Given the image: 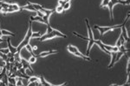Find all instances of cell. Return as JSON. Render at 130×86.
I'll list each match as a JSON object with an SVG mask.
<instances>
[{
  "instance_id": "obj_9",
  "label": "cell",
  "mask_w": 130,
  "mask_h": 86,
  "mask_svg": "<svg viewBox=\"0 0 130 86\" xmlns=\"http://www.w3.org/2000/svg\"><path fill=\"white\" fill-rule=\"evenodd\" d=\"M20 10H31V11H35L36 12V10L32 6V3L31 2H27V5L25 6H23V7H20Z\"/></svg>"
},
{
  "instance_id": "obj_10",
  "label": "cell",
  "mask_w": 130,
  "mask_h": 86,
  "mask_svg": "<svg viewBox=\"0 0 130 86\" xmlns=\"http://www.w3.org/2000/svg\"><path fill=\"white\" fill-rule=\"evenodd\" d=\"M55 53H58V51L50 50V51H49V52H43L37 56H38V58H42V57H45V56H47V55H50V54H55Z\"/></svg>"
},
{
  "instance_id": "obj_12",
  "label": "cell",
  "mask_w": 130,
  "mask_h": 86,
  "mask_svg": "<svg viewBox=\"0 0 130 86\" xmlns=\"http://www.w3.org/2000/svg\"><path fill=\"white\" fill-rule=\"evenodd\" d=\"M7 43H8V48H9V50H10V52H11V53L15 54L16 52H17V47H13V46L11 45V43H10V39H8V41H7Z\"/></svg>"
},
{
  "instance_id": "obj_4",
  "label": "cell",
  "mask_w": 130,
  "mask_h": 86,
  "mask_svg": "<svg viewBox=\"0 0 130 86\" xmlns=\"http://www.w3.org/2000/svg\"><path fill=\"white\" fill-rule=\"evenodd\" d=\"M67 49H68V52H69L70 53L73 54V55L76 56V57L81 58V59H84V60L91 61V59L89 57V56L84 55V54H82V52H81L80 51L78 50V48H77L76 47H75V46H73V45H68V47H67Z\"/></svg>"
},
{
  "instance_id": "obj_3",
  "label": "cell",
  "mask_w": 130,
  "mask_h": 86,
  "mask_svg": "<svg viewBox=\"0 0 130 86\" xmlns=\"http://www.w3.org/2000/svg\"><path fill=\"white\" fill-rule=\"evenodd\" d=\"M32 21H30L29 22V28H28V31H27V34H26L25 37L24 38V40L22 41V42L19 44V46L17 47V50L18 52H21L24 47H25L26 45H28L31 39V35H32Z\"/></svg>"
},
{
  "instance_id": "obj_29",
  "label": "cell",
  "mask_w": 130,
  "mask_h": 86,
  "mask_svg": "<svg viewBox=\"0 0 130 86\" xmlns=\"http://www.w3.org/2000/svg\"><path fill=\"white\" fill-rule=\"evenodd\" d=\"M58 3L60 5H62V6H64V5L65 4V2H64V0H59L58 1Z\"/></svg>"
},
{
  "instance_id": "obj_5",
  "label": "cell",
  "mask_w": 130,
  "mask_h": 86,
  "mask_svg": "<svg viewBox=\"0 0 130 86\" xmlns=\"http://www.w3.org/2000/svg\"><path fill=\"white\" fill-rule=\"evenodd\" d=\"M116 4H128L127 1L126 0H110L109 3L108 4V10H109V13H110V19H111V22L114 21V14H113V10H114V7Z\"/></svg>"
},
{
  "instance_id": "obj_31",
  "label": "cell",
  "mask_w": 130,
  "mask_h": 86,
  "mask_svg": "<svg viewBox=\"0 0 130 86\" xmlns=\"http://www.w3.org/2000/svg\"><path fill=\"white\" fill-rule=\"evenodd\" d=\"M3 35V34H2V31H1V29H0V38H1V36Z\"/></svg>"
},
{
  "instance_id": "obj_7",
  "label": "cell",
  "mask_w": 130,
  "mask_h": 86,
  "mask_svg": "<svg viewBox=\"0 0 130 86\" xmlns=\"http://www.w3.org/2000/svg\"><path fill=\"white\" fill-rule=\"evenodd\" d=\"M126 23H127V21H124V22H122V27H121V29H122V35H123L124 39H125V41L129 42L130 37L129 36V34H128V30H127V29H126V27H125Z\"/></svg>"
},
{
  "instance_id": "obj_21",
  "label": "cell",
  "mask_w": 130,
  "mask_h": 86,
  "mask_svg": "<svg viewBox=\"0 0 130 86\" xmlns=\"http://www.w3.org/2000/svg\"><path fill=\"white\" fill-rule=\"evenodd\" d=\"M25 47H26V49H27V50L29 51L30 52H31V55H32V56H35V54L33 53V47H31V46L30 45V44H28V45H26V46H25Z\"/></svg>"
},
{
  "instance_id": "obj_30",
  "label": "cell",
  "mask_w": 130,
  "mask_h": 86,
  "mask_svg": "<svg viewBox=\"0 0 130 86\" xmlns=\"http://www.w3.org/2000/svg\"><path fill=\"white\" fill-rule=\"evenodd\" d=\"M130 17V11L128 12V15H127V17H126V19H125V21H128L129 20V18Z\"/></svg>"
},
{
  "instance_id": "obj_20",
  "label": "cell",
  "mask_w": 130,
  "mask_h": 86,
  "mask_svg": "<svg viewBox=\"0 0 130 86\" xmlns=\"http://www.w3.org/2000/svg\"><path fill=\"white\" fill-rule=\"evenodd\" d=\"M14 59H15V61H18V62H21V57H20V52H17L15 54H14Z\"/></svg>"
},
{
  "instance_id": "obj_27",
  "label": "cell",
  "mask_w": 130,
  "mask_h": 86,
  "mask_svg": "<svg viewBox=\"0 0 130 86\" xmlns=\"http://www.w3.org/2000/svg\"><path fill=\"white\" fill-rule=\"evenodd\" d=\"M0 52H3V53H4V54H7L9 52H10V50H9V48H1L0 49Z\"/></svg>"
},
{
  "instance_id": "obj_17",
  "label": "cell",
  "mask_w": 130,
  "mask_h": 86,
  "mask_svg": "<svg viewBox=\"0 0 130 86\" xmlns=\"http://www.w3.org/2000/svg\"><path fill=\"white\" fill-rule=\"evenodd\" d=\"M9 8L13 9L15 11H19V10H21L20 7H19L17 4H16V3H10V7H9Z\"/></svg>"
},
{
  "instance_id": "obj_15",
  "label": "cell",
  "mask_w": 130,
  "mask_h": 86,
  "mask_svg": "<svg viewBox=\"0 0 130 86\" xmlns=\"http://www.w3.org/2000/svg\"><path fill=\"white\" fill-rule=\"evenodd\" d=\"M8 83H10L8 85H16L17 79H16V78H12V77L8 76Z\"/></svg>"
},
{
  "instance_id": "obj_2",
  "label": "cell",
  "mask_w": 130,
  "mask_h": 86,
  "mask_svg": "<svg viewBox=\"0 0 130 86\" xmlns=\"http://www.w3.org/2000/svg\"><path fill=\"white\" fill-rule=\"evenodd\" d=\"M55 37H62V38H67V35L63 33H61L60 31L57 30V29H54L53 28L50 26V24H47V32L41 36V37L38 38L40 41H44L46 40L52 39V38Z\"/></svg>"
},
{
  "instance_id": "obj_32",
  "label": "cell",
  "mask_w": 130,
  "mask_h": 86,
  "mask_svg": "<svg viewBox=\"0 0 130 86\" xmlns=\"http://www.w3.org/2000/svg\"><path fill=\"white\" fill-rule=\"evenodd\" d=\"M65 3H67V2H70V0H64Z\"/></svg>"
},
{
  "instance_id": "obj_6",
  "label": "cell",
  "mask_w": 130,
  "mask_h": 86,
  "mask_svg": "<svg viewBox=\"0 0 130 86\" xmlns=\"http://www.w3.org/2000/svg\"><path fill=\"white\" fill-rule=\"evenodd\" d=\"M122 25V24H120V25H114V26H109V27H100V26H97V25H95L94 28L96 29H97V30H99L100 32V36H102L103 34H105L106 33L109 32V31H113L115 30V29H119V28H121Z\"/></svg>"
},
{
  "instance_id": "obj_8",
  "label": "cell",
  "mask_w": 130,
  "mask_h": 86,
  "mask_svg": "<svg viewBox=\"0 0 130 86\" xmlns=\"http://www.w3.org/2000/svg\"><path fill=\"white\" fill-rule=\"evenodd\" d=\"M21 63H22V67H24V69L30 70L31 72L34 71H33V69H32V67L31 66V63H30L28 60H26L25 59H21Z\"/></svg>"
},
{
  "instance_id": "obj_14",
  "label": "cell",
  "mask_w": 130,
  "mask_h": 86,
  "mask_svg": "<svg viewBox=\"0 0 130 86\" xmlns=\"http://www.w3.org/2000/svg\"><path fill=\"white\" fill-rule=\"evenodd\" d=\"M31 20L32 21H36V22H43V23L45 24V22L43 21V17H31Z\"/></svg>"
},
{
  "instance_id": "obj_23",
  "label": "cell",
  "mask_w": 130,
  "mask_h": 86,
  "mask_svg": "<svg viewBox=\"0 0 130 86\" xmlns=\"http://www.w3.org/2000/svg\"><path fill=\"white\" fill-rule=\"evenodd\" d=\"M128 78H127V81H126L125 84L122 85V86H130V72L128 73Z\"/></svg>"
},
{
  "instance_id": "obj_22",
  "label": "cell",
  "mask_w": 130,
  "mask_h": 86,
  "mask_svg": "<svg viewBox=\"0 0 130 86\" xmlns=\"http://www.w3.org/2000/svg\"><path fill=\"white\" fill-rule=\"evenodd\" d=\"M0 6H1L2 8H9V7H10V3H5V2L3 1H0Z\"/></svg>"
},
{
  "instance_id": "obj_1",
  "label": "cell",
  "mask_w": 130,
  "mask_h": 86,
  "mask_svg": "<svg viewBox=\"0 0 130 86\" xmlns=\"http://www.w3.org/2000/svg\"><path fill=\"white\" fill-rule=\"evenodd\" d=\"M85 21H86V25H87V29H88V35H89V37L88 38L83 37V36L81 35V34H77L76 32H73V34L74 35H75V36H77V37L81 38V39L84 40V41H89V44H88V48H87V53H86V55L87 56L89 55L90 49H91V47H92V46L94 45V44H96V45H97L98 47L101 48V50L103 51L105 53L108 54V55H111V52H108V51L105 48L104 43H103L101 40H96L94 38V34H93V31H92V29H91V28H90V25H89V19H85Z\"/></svg>"
},
{
  "instance_id": "obj_24",
  "label": "cell",
  "mask_w": 130,
  "mask_h": 86,
  "mask_svg": "<svg viewBox=\"0 0 130 86\" xmlns=\"http://www.w3.org/2000/svg\"><path fill=\"white\" fill-rule=\"evenodd\" d=\"M37 58H38V56H37V55L31 56V59H29V62L31 63H31H35V62H36V59H37Z\"/></svg>"
},
{
  "instance_id": "obj_18",
  "label": "cell",
  "mask_w": 130,
  "mask_h": 86,
  "mask_svg": "<svg viewBox=\"0 0 130 86\" xmlns=\"http://www.w3.org/2000/svg\"><path fill=\"white\" fill-rule=\"evenodd\" d=\"M55 10H56V12H57V13H59V14L63 13V12L64 11V6H62V5L59 4L57 7H56Z\"/></svg>"
},
{
  "instance_id": "obj_13",
  "label": "cell",
  "mask_w": 130,
  "mask_h": 86,
  "mask_svg": "<svg viewBox=\"0 0 130 86\" xmlns=\"http://www.w3.org/2000/svg\"><path fill=\"white\" fill-rule=\"evenodd\" d=\"M29 83H28V85H30V84H32V83H36V82H39L40 83V79H39V78H37V77H35V76H33V77H30V78L29 79Z\"/></svg>"
},
{
  "instance_id": "obj_19",
  "label": "cell",
  "mask_w": 130,
  "mask_h": 86,
  "mask_svg": "<svg viewBox=\"0 0 130 86\" xmlns=\"http://www.w3.org/2000/svg\"><path fill=\"white\" fill-rule=\"evenodd\" d=\"M109 1H110V0H102V2H101L100 7H101V8H105V7H108V3H109Z\"/></svg>"
},
{
  "instance_id": "obj_25",
  "label": "cell",
  "mask_w": 130,
  "mask_h": 86,
  "mask_svg": "<svg viewBox=\"0 0 130 86\" xmlns=\"http://www.w3.org/2000/svg\"><path fill=\"white\" fill-rule=\"evenodd\" d=\"M70 8V2H67V3H65V4L64 5V10H68V9Z\"/></svg>"
},
{
  "instance_id": "obj_26",
  "label": "cell",
  "mask_w": 130,
  "mask_h": 86,
  "mask_svg": "<svg viewBox=\"0 0 130 86\" xmlns=\"http://www.w3.org/2000/svg\"><path fill=\"white\" fill-rule=\"evenodd\" d=\"M42 34L40 33H32V35H31V38H39L41 37Z\"/></svg>"
},
{
  "instance_id": "obj_16",
  "label": "cell",
  "mask_w": 130,
  "mask_h": 86,
  "mask_svg": "<svg viewBox=\"0 0 130 86\" xmlns=\"http://www.w3.org/2000/svg\"><path fill=\"white\" fill-rule=\"evenodd\" d=\"M1 31H2V34H3V35L15 36V34H14V33H11V32H10V31H7V30H5V29H1Z\"/></svg>"
},
{
  "instance_id": "obj_11",
  "label": "cell",
  "mask_w": 130,
  "mask_h": 86,
  "mask_svg": "<svg viewBox=\"0 0 130 86\" xmlns=\"http://www.w3.org/2000/svg\"><path fill=\"white\" fill-rule=\"evenodd\" d=\"M122 45H125V39H124V37H123V35H122V34L121 33V35H120V37L118 38V40L116 41L115 46L119 47H121V46H122Z\"/></svg>"
},
{
  "instance_id": "obj_28",
  "label": "cell",
  "mask_w": 130,
  "mask_h": 86,
  "mask_svg": "<svg viewBox=\"0 0 130 86\" xmlns=\"http://www.w3.org/2000/svg\"><path fill=\"white\" fill-rule=\"evenodd\" d=\"M130 72V58L128 59V66H127V74Z\"/></svg>"
}]
</instances>
